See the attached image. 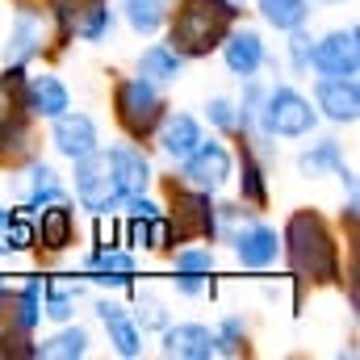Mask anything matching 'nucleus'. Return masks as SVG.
I'll list each match as a JSON object with an SVG mask.
<instances>
[{
  "label": "nucleus",
  "mask_w": 360,
  "mask_h": 360,
  "mask_svg": "<svg viewBox=\"0 0 360 360\" xmlns=\"http://www.w3.org/2000/svg\"><path fill=\"white\" fill-rule=\"evenodd\" d=\"M281 256L297 272V281H310V285H335L340 281V239L319 210H293L285 218Z\"/></svg>",
  "instance_id": "f257e3e1"
},
{
  "label": "nucleus",
  "mask_w": 360,
  "mask_h": 360,
  "mask_svg": "<svg viewBox=\"0 0 360 360\" xmlns=\"http://www.w3.org/2000/svg\"><path fill=\"white\" fill-rule=\"evenodd\" d=\"M130 319L143 327V335L147 331H164L172 319H168V310H164V302H155V297H139V306L130 310Z\"/></svg>",
  "instance_id": "c9c22d12"
},
{
  "label": "nucleus",
  "mask_w": 360,
  "mask_h": 360,
  "mask_svg": "<svg viewBox=\"0 0 360 360\" xmlns=\"http://www.w3.org/2000/svg\"><path fill=\"white\" fill-rule=\"evenodd\" d=\"M172 285H176L180 297H201V293L210 289V276H201V272H176Z\"/></svg>",
  "instance_id": "e433bc0d"
},
{
  "label": "nucleus",
  "mask_w": 360,
  "mask_h": 360,
  "mask_svg": "<svg viewBox=\"0 0 360 360\" xmlns=\"http://www.w3.org/2000/svg\"><path fill=\"white\" fill-rule=\"evenodd\" d=\"M89 331L84 327H72V323H63L55 335H46L42 344H34V356L42 360H80L89 356Z\"/></svg>",
  "instance_id": "b1692460"
},
{
  "label": "nucleus",
  "mask_w": 360,
  "mask_h": 360,
  "mask_svg": "<svg viewBox=\"0 0 360 360\" xmlns=\"http://www.w3.org/2000/svg\"><path fill=\"white\" fill-rule=\"evenodd\" d=\"M243 17L239 0H180L176 13H168V46L184 59H205L222 46L231 25Z\"/></svg>",
  "instance_id": "f03ea898"
},
{
  "label": "nucleus",
  "mask_w": 360,
  "mask_h": 360,
  "mask_svg": "<svg viewBox=\"0 0 360 360\" xmlns=\"http://www.w3.org/2000/svg\"><path fill=\"white\" fill-rule=\"evenodd\" d=\"M314 109L335 126H352L360 117V84L356 76H319L314 80Z\"/></svg>",
  "instance_id": "4468645a"
},
{
  "label": "nucleus",
  "mask_w": 360,
  "mask_h": 360,
  "mask_svg": "<svg viewBox=\"0 0 360 360\" xmlns=\"http://www.w3.org/2000/svg\"><path fill=\"white\" fill-rule=\"evenodd\" d=\"M76 243V205L72 201H51L34 210V248L59 256Z\"/></svg>",
  "instance_id": "2eb2a0df"
},
{
  "label": "nucleus",
  "mask_w": 360,
  "mask_h": 360,
  "mask_svg": "<svg viewBox=\"0 0 360 360\" xmlns=\"http://www.w3.org/2000/svg\"><path fill=\"white\" fill-rule=\"evenodd\" d=\"M214 269H218L214 248H180L172 256V272H201V276H210Z\"/></svg>",
  "instance_id": "72a5a7b5"
},
{
  "label": "nucleus",
  "mask_w": 360,
  "mask_h": 360,
  "mask_svg": "<svg viewBox=\"0 0 360 360\" xmlns=\"http://www.w3.org/2000/svg\"><path fill=\"white\" fill-rule=\"evenodd\" d=\"M285 55H289V68L293 72H310V55H314V38L306 34V25L289 30V42H285Z\"/></svg>",
  "instance_id": "f704fd0d"
},
{
  "label": "nucleus",
  "mask_w": 360,
  "mask_h": 360,
  "mask_svg": "<svg viewBox=\"0 0 360 360\" xmlns=\"http://www.w3.org/2000/svg\"><path fill=\"white\" fill-rule=\"evenodd\" d=\"M222 63H226V72L243 84V80H252V76H260V68L269 63V51H264V38H260V30H252V25H231V34L222 38Z\"/></svg>",
  "instance_id": "ddd939ff"
},
{
  "label": "nucleus",
  "mask_w": 360,
  "mask_h": 360,
  "mask_svg": "<svg viewBox=\"0 0 360 360\" xmlns=\"http://www.w3.org/2000/svg\"><path fill=\"white\" fill-rule=\"evenodd\" d=\"M168 197H172V231L176 239H218V205L214 193L188 188L180 180H168Z\"/></svg>",
  "instance_id": "423d86ee"
},
{
  "label": "nucleus",
  "mask_w": 360,
  "mask_h": 360,
  "mask_svg": "<svg viewBox=\"0 0 360 360\" xmlns=\"http://www.w3.org/2000/svg\"><path fill=\"white\" fill-rule=\"evenodd\" d=\"M51 147L63 160H84L92 151H101V130L92 122V113L84 109H63L59 117H51Z\"/></svg>",
  "instance_id": "9b49d317"
},
{
  "label": "nucleus",
  "mask_w": 360,
  "mask_h": 360,
  "mask_svg": "<svg viewBox=\"0 0 360 360\" xmlns=\"http://www.w3.org/2000/svg\"><path fill=\"white\" fill-rule=\"evenodd\" d=\"M164 113H168V105H164L160 84H151L143 76H126L113 84V117L130 143H147Z\"/></svg>",
  "instance_id": "20e7f679"
},
{
  "label": "nucleus",
  "mask_w": 360,
  "mask_h": 360,
  "mask_svg": "<svg viewBox=\"0 0 360 360\" xmlns=\"http://www.w3.org/2000/svg\"><path fill=\"white\" fill-rule=\"evenodd\" d=\"M42 8H46V17H51L55 46H68V42L76 38V13H80V0H46Z\"/></svg>",
  "instance_id": "2f4dec72"
},
{
  "label": "nucleus",
  "mask_w": 360,
  "mask_h": 360,
  "mask_svg": "<svg viewBox=\"0 0 360 360\" xmlns=\"http://www.w3.org/2000/svg\"><path fill=\"white\" fill-rule=\"evenodd\" d=\"M264 25H272L276 34H289L297 25L310 21V0H256Z\"/></svg>",
  "instance_id": "c756f323"
},
{
  "label": "nucleus",
  "mask_w": 360,
  "mask_h": 360,
  "mask_svg": "<svg viewBox=\"0 0 360 360\" xmlns=\"http://www.w3.org/2000/svg\"><path fill=\"white\" fill-rule=\"evenodd\" d=\"M356 25L348 30H331L323 38H314V55L310 68L319 76H356L360 72V42H356Z\"/></svg>",
  "instance_id": "f8f14e48"
},
{
  "label": "nucleus",
  "mask_w": 360,
  "mask_h": 360,
  "mask_svg": "<svg viewBox=\"0 0 360 360\" xmlns=\"http://www.w3.org/2000/svg\"><path fill=\"white\" fill-rule=\"evenodd\" d=\"M176 168H180V176H176L180 184L201 188V193H222L235 180V151L222 139H201Z\"/></svg>",
  "instance_id": "39448f33"
},
{
  "label": "nucleus",
  "mask_w": 360,
  "mask_h": 360,
  "mask_svg": "<svg viewBox=\"0 0 360 360\" xmlns=\"http://www.w3.org/2000/svg\"><path fill=\"white\" fill-rule=\"evenodd\" d=\"M96 319L105 323V335H109L113 352H117L122 360L143 356V327L130 319V310H126L122 302H113V297H101V302H96Z\"/></svg>",
  "instance_id": "a211bd4d"
},
{
  "label": "nucleus",
  "mask_w": 360,
  "mask_h": 360,
  "mask_svg": "<svg viewBox=\"0 0 360 360\" xmlns=\"http://www.w3.org/2000/svg\"><path fill=\"white\" fill-rule=\"evenodd\" d=\"M21 89H25V68L8 63V68L0 72V126H21V122H30Z\"/></svg>",
  "instance_id": "a878e982"
},
{
  "label": "nucleus",
  "mask_w": 360,
  "mask_h": 360,
  "mask_svg": "<svg viewBox=\"0 0 360 360\" xmlns=\"http://www.w3.org/2000/svg\"><path fill=\"white\" fill-rule=\"evenodd\" d=\"M184 63H188V59H184L180 51H172L168 42H151V46L139 55V63H134V68H139V76H143V80H151V84H160V89H164V84H176L180 76H184Z\"/></svg>",
  "instance_id": "4be33fe9"
},
{
  "label": "nucleus",
  "mask_w": 360,
  "mask_h": 360,
  "mask_svg": "<svg viewBox=\"0 0 360 360\" xmlns=\"http://www.w3.org/2000/svg\"><path fill=\"white\" fill-rule=\"evenodd\" d=\"M226 239H231V252H235V260H239L243 269L264 272L281 260V235L272 231L269 222L243 218L235 231H226Z\"/></svg>",
  "instance_id": "1a4fd4ad"
},
{
  "label": "nucleus",
  "mask_w": 360,
  "mask_h": 360,
  "mask_svg": "<svg viewBox=\"0 0 360 360\" xmlns=\"http://www.w3.org/2000/svg\"><path fill=\"white\" fill-rule=\"evenodd\" d=\"M323 4H344V0H323Z\"/></svg>",
  "instance_id": "58836bf2"
},
{
  "label": "nucleus",
  "mask_w": 360,
  "mask_h": 360,
  "mask_svg": "<svg viewBox=\"0 0 360 360\" xmlns=\"http://www.w3.org/2000/svg\"><path fill=\"white\" fill-rule=\"evenodd\" d=\"M80 269L89 272L92 285H105V289H126L130 281H134V272H139V264H134V256L130 252H122V248H96L92 256H84V264Z\"/></svg>",
  "instance_id": "aec40b11"
},
{
  "label": "nucleus",
  "mask_w": 360,
  "mask_h": 360,
  "mask_svg": "<svg viewBox=\"0 0 360 360\" xmlns=\"http://www.w3.org/2000/svg\"><path fill=\"white\" fill-rule=\"evenodd\" d=\"M51 201H68L63 180L46 160H30V168H25V210L34 214V210L51 205Z\"/></svg>",
  "instance_id": "5701e85b"
},
{
  "label": "nucleus",
  "mask_w": 360,
  "mask_h": 360,
  "mask_svg": "<svg viewBox=\"0 0 360 360\" xmlns=\"http://www.w3.org/2000/svg\"><path fill=\"white\" fill-rule=\"evenodd\" d=\"M260 139H310L319 130V109L314 101L293 84H269L264 105H260V122H256Z\"/></svg>",
  "instance_id": "7ed1b4c3"
},
{
  "label": "nucleus",
  "mask_w": 360,
  "mask_h": 360,
  "mask_svg": "<svg viewBox=\"0 0 360 360\" xmlns=\"http://www.w3.org/2000/svg\"><path fill=\"white\" fill-rule=\"evenodd\" d=\"M80 297H84V281H68V285L42 281V314H46L51 323H72Z\"/></svg>",
  "instance_id": "bb28decb"
},
{
  "label": "nucleus",
  "mask_w": 360,
  "mask_h": 360,
  "mask_svg": "<svg viewBox=\"0 0 360 360\" xmlns=\"http://www.w3.org/2000/svg\"><path fill=\"white\" fill-rule=\"evenodd\" d=\"M109 34H113V8H109V0H80L76 38L80 42H105Z\"/></svg>",
  "instance_id": "cd10ccee"
},
{
  "label": "nucleus",
  "mask_w": 360,
  "mask_h": 360,
  "mask_svg": "<svg viewBox=\"0 0 360 360\" xmlns=\"http://www.w3.org/2000/svg\"><path fill=\"white\" fill-rule=\"evenodd\" d=\"M25 113L30 117H38V122H51V117H59L63 109H72V89L55 76V72H34V76H25Z\"/></svg>",
  "instance_id": "dca6fc26"
},
{
  "label": "nucleus",
  "mask_w": 360,
  "mask_h": 360,
  "mask_svg": "<svg viewBox=\"0 0 360 360\" xmlns=\"http://www.w3.org/2000/svg\"><path fill=\"white\" fill-rule=\"evenodd\" d=\"M151 139L160 143V151H164L172 164H180V160L205 139V130H201V122H197L193 113H180L176 109V113H164V117H160V126H155Z\"/></svg>",
  "instance_id": "6ab92c4d"
},
{
  "label": "nucleus",
  "mask_w": 360,
  "mask_h": 360,
  "mask_svg": "<svg viewBox=\"0 0 360 360\" xmlns=\"http://www.w3.org/2000/svg\"><path fill=\"white\" fill-rule=\"evenodd\" d=\"M205 122H210L218 134H239L235 101H231V96H210V101H205Z\"/></svg>",
  "instance_id": "473e14b6"
},
{
  "label": "nucleus",
  "mask_w": 360,
  "mask_h": 360,
  "mask_svg": "<svg viewBox=\"0 0 360 360\" xmlns=\"http://www.w3.org/2000/svg\"><path fill=\"white\" fill-rule=\"evenodd\" d=\"M160 352L168 360H214V331L205 323H168L160 331Z\"/></svg>",
  "instance_id": "f3484780"
},
{
  "label": "nucleus",
  "mask_w": 360,
  "mask_h": 360,
  "mask_svg": "<svg viewBox=\"0 0 360 360\" xmlns=\"http://www.w3.org/2000/svg\"><path fill=\"white\" fill-rule=\"evenodd\" d=\"M235 164H239V197H243V205L264 210L269 205V164H264V151L239 139Z\"/></svg>",
  "instance_id": "412c9836"
},
{
  "label": "nucleus",
  "mask_w": 360,
  "mask_h": 360,
  "mask_svg": "<svg viewBox=\"0 0 360 360\" xmlns=\"http://www.w3.org/2000/svg\"><path fill=\"white\" fill-rule=\"evenodd\" d=\"M46 38H51V17L46 8L38 4H17L13 13V30H8V42H4V63H34L42 51H46Z\"/></svg>",
  "instance_id": "0eeeda50"
},
{
  "label": "nucleus",
  "mask_w": 360,
  "mask_h": 360,
  "mask_svg": "<svg viewBox=\"0 0 360 360\" xmlns=\"http://www.w3.org/2000/svg\"><path fill=\"white\" fill-rule=\"evenodd\" d=\"M344 168V147L335 139H319L310 143L302 155H297V172L306 180H319V176H335Z\"/></svg>",
  "instance_id": "393cba45"
},
{
  "label": "nucleus",
  "mask_w": 360,
  "mask_h": 360,
  "mask_svg": "<svg viewBox=\"0 0 360 360\" xmlns=\"http://www.w3.org/2000/svg\"><path fill=\"white\" fill-rule=\"evenodd\" d=\"M101 155H105V168L113 176L117 197H134V193H147L151 188L155 168H151V160H147V151L139 143H113L109 151L101 147Z\"/></svg>",
  "instance_id": "9d476101"
},
{
  "label": "nucleus",
  "mask_w": 360,
  "mask_h": 360,
  "mask_svg": "<svg viewBox=\"0 0 360 360\" xmlns=\"http://www.w3.org/2000/svg\"><path fill=\"white\" fill-rule=\"evenodd\" d=\"M76 201H80V210H89L96 218L117 214V201H122V197H117V188H113V176H109L101 151L76 160Z\"/></svg>",
  "instance_id": "6e6552de"
},
{
  "label": "nucleus",
  "mask_w": 360,
  "mask_h": 360,
  "mask_svg": "<svg viewBox=\"0 0 360 360\" xmlns=\"http://www.w3.org/2000/svg\"><path fill=\"white\" fill-rule=\"evenodd\" d=\"M214 331V356H248V319L243 314H222Z\"/></svg>",
  "instance_id": "7c9ffc66"
},
{
  "label": "nucleus",
  "mask_w": 360,
  "mask_h": 360,
  "mask_svg": "<svg viewBox=\"0 0 360 360\" xmlns=\"http://www.w3.org/2000/svg\"><path fill=\"white\" fill-rule=\"evenodd\" d=\"M122 17H126V25H130L134 34L151 38V34H160L164 21H168V0H122Z\"/></svg>",
  "instance_id": "c85d7f7f"
},
{
  "label": "nucleus",
  "mask_w": 360,
  "mask_h": 360,
  "mask_svg": "<svg viewBox=\"0 0 360 360\" xmlns=\"http://www.w3.org/2000/svg\"><path fill=\"white\" fill-rule=\"evenodd\" d=\"M13 205H0V256H8V222H13Z\"/></svg>",
  "instance_id": "4c0bfd02"
}]
</instances>
